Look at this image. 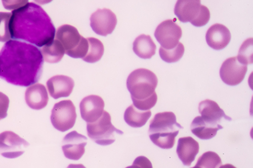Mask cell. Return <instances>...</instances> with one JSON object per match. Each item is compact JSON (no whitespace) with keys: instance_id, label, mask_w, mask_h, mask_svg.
Returning <instances> with one entry per match:
<instances>
[{"instance_id":"cell-22","label":"cell","mask_w":253,"mask_h":168,"mask_svg":"<svg viewBox=\"0 0 253 168\" xmlns=\"http://www.w3.org/2000/svg\"><path fill=\"white\" fill-rule=\"evenodd\" d=\"M151 115L150 110L141 111L133 105H131L125 112L124 120L131 127L141 128L144 126Z\"/></svg>"},{"instance_id":"cell-10","label":"cell","mask_w":253,"mask_h":168,"mask_svg":"<svg viewBox=\"0 0 253 168\" xmlns=\"http://www.w3.org/2000/svg\"><path fill=\"white\" fill-rule=\"evenodd\" d=\"M248 66L239 62L237 57H231L224 61L219 70L222 81L230 86L239 85L245 79Z\"/></svg>"},{"instance_id":"cell-3","label":"cell","mask_w":253,"mask_h":168,"mask_svg":"<svg viewBox=\"0 0 253 168\" xmlns=\"http://www.w3.org/2000/svg\"><path fill=\"white\" fill-rule=\"evenodd\" d=\"M158 83L157 75L150 70L139 68L130 73L126 86L137 109L148 111L156 105L158 97L155 89Z\"/></svg>"},{"instance_id":"cell-18","label":"cell","mask_w":253,"mask_h":168,"mask_svg":"<svg viewBox=\"0 0 253 168\" xmlns=\"http://www.w3.org/2000/svg\"><path fill=\"white\" fill-rule=\"evenodd\" d=\"M222 128L223 127L222 125L204 120L200 116L195 118L191 125L192 133L203 140L212 138L216 135L218 131Z\"/></svg>"},{"instance_id":"cell-27","label":"cell","mask_w":253,"mask_h":168,"mask_svg":"<svg viewBox=\"0 0 253 168\" xmlns=\"http://www.w3.org/2000/svg\"><path fill=\"white\" fill-rule=\"evenodd\" d=\"M253 38L244 41L239 51L237 57L238 61L244 65L253 64Z\"/></svg>"},{"instance_id":"cell-14","label":"cell","mask_w":253,"mask_h":168,"mask_svg":"<svg viewBox=\"0 0 253 168\" xmlns=\"http://www.w3.org/2000/svg\"><path fill=\"white\" fill-rule=\"evenodd\" d=\"M74 86L73 79L66 75L54 76L47 82L48 93L55 100L70 96Z\"/></svg>"},{"instance_id":"cell-31","label":"cell","mask_w":253,"mask_h":168,"mask_svg":"<svg viewBox=\"0 0 253 168\" xmlns=\"http://www.w3.org/2000/svg\"><path fill=\"white\" fill-rule=\"evenodd\" d=\"M29 2L25 0V1H3V5L4 7L8 10H17V9L23 7L24 5L28 4Z\"/></svg>"},{"instance_id":"cell-21","label":"cell","mask_w":253,"mask_h":168,"mask_svg":"<svg viewBox=\"0 0 253 168\" xmlns=\"http://www.w3.org/2000/svg\"><path fill=\"white\" fill-rule=\"evenodd\" d=\"M157 46L151 36L140 35L133 43V50L137 56L142 59H150L156 53Z\"/></svg>"},{"instance_id":"cell-7","label":"cell","mask_w":253,"mask_h":168,"mask_svg":"<svg viewBox=\"0 0 253 168\" xmlns=\"http://www.w3.org/2000/svg\"><path fill=\"white\" fill-rule=\"evenodd\" d=\"M76 118L75 106L72 101L64 100L54 105L50 119L53 127L63 133L74 127Z\"/></svg>"},{"instance_id":"cell-30","label":"cell","mask_w":253,"mask_h":168,"mask_svg":"<svg viewBox=\"0 0 253 168\" xmlns=\"http://www.w3.org/2000/svg\"><path fill=\"white\" fill-rule=\"evenodd\" d=\"M9 103L10 100L8 97L0 92V120L7 117Z\"/></svg>"},{"instance_id":"cell-26","label":"cell","mask_w":253,"mask_h":168,"mask_svg":"<svg viewBox=\"0 0 253 168\" xmlns=\"http://www.w3.org/2000/svg\"><path fill=\"white\" fill-rule=\"evenodd\" d=\"M222 161L220 157L215 152L209 151L204 153L197 161L196 168H220Z\"/></svg>"},{"instance_id":"cell-23","label":"cell","mask_w":253,"mask_h":168,"mask_svg":"<svg viewBox=\"0 0 253 168\" xmlns=\"http://www.w3.org/2000/svg\"><path fill=\"white\" fill-rule=\"evenodd\" d=\"M41 52L45 62L50 64L60 62L65 54V48L57 39H54L43 46Z\"/></svg>"},{"instance_id":"cell-17","label":"cell","mask_w":253,"mask_h":168,"mask_svg":"<svg viewBox=\"0 0 253 168\" xmlns=\"http://www.w3.org/2000/svg\"><path fill=\"white\" fill-rule=\"evenodd\" d=\"M25 100L30 108L35 110L44 108L48 102L46 88L41 84L31 85L26 90Z\"/></svg>"},{"instance_id":"cell-29","label":"cell","mask_w":253,"mask_h":168,"mask_svg":"<svg viewBox=\"0 0 253 168\" xmlns=\"http://www.w3.org/2000/svg\"><path fill=\"white\" fill-rule=\"evenodd\" d=\"M210 19L209 9L205 5H201L200 11L197 17L191 23L195 27H201L206 26Z\"/></svg>"},{"instance_id":"cell-15","label":"cell","mask_w":253,"mask_h":168,"mask_svg":"<svg viewBox=\"0 0 253 168\" xmlns=\"http://www.w3.org/2000/svg\"><path fill=\"white\" fill-rule=\"evenodd\" d=\"M206 38L210 47L215 50H221L230 43L231 35L227 27L215 24L207 31Z\"/></svg>"},{"instance_id":"cell-9","label":"cell","mask_w":253,"mask_h":168,"mask_svg":"<svg viewBox=\"0 0 253 168\" xmlns=\"http://www.w3.org/2000/svg\"><path fill=\"white\" fill-rule=\"evenodd\" d=\"M25 139L11 131L0 134V154L7 158H16L25 152L29 146Z\"/></svg>"},{"instance_id":"cell-6","label":"cell","mask_w":253,"mask_h":168,"mask_svg":"<svg viewBox=\"0 0 253 168\" xmlns=\"http://www.w3.org/2000/svg\"><path fill=\"white\" fill-rule=\"evenodd\" d=\"M88 136L97 144L106 146L115 141L117 135H123V131L112 124L111 117L107 111H103L98 120L87 124Z\"/></svg>"},{"instance_id":"cell-24","label":"cell","mask_w":253,"mask_h":168,"mask_svg":"<svg viewBox=\"0 0 253 168\" xmlns=\"http://www.w3.org/2000/svg\"><path fill=\"white\" fill-rule=\"evenodd\" d=\"M87 39L89 43V49L86 56L82 59L88 63H96L102 59L104 54V46L98 39L90 37Z\"/></svg>"},{"instance_id":"cell-19","label":"cell","mask_w":253,"mask_h":168,"mask_svg":"<svg viewBox=\"0 0 253 168\" xmlns=\"http://www.w3.org/2000/svg\"><path fill=\"white\" fill-rule=\"evenodd\" d=\"M201 1L179 0L176 1L174 13L182 23H191L197 17L200 11Z\"/></svg>"},{"instance_id":"cell-28","label":"cell","mask_w":253,"mask_h":168,"mask_svg":"<svg viewBox=\"0 0 253 168\" xmlns=\"http://www.w3.org/2000/svg\"><path fill=\"white\" fill-rule=\"evenodd\" d=\"M11 13L0 12V42L11 40L10 22Z\"/></svg>"},{"instance_id":"cell-12","label":"cell","mask_w":253,"mask_h":168,"mask_svg":"<svg viewBox=\"0 0 253 168\" xmlns=\"http://www.w3.org/2000/svg\"><path fill=\"white\" fill-rule=\"evenodd\" d=\"M87 137L76 131L67 134L63 140L62 149L65 157L69 160L78 161L83 157Z\"/></svg>"},{"instance_id":"cell-20","label":"cell","mask_w":253,"mask_h":168,"mask_svg":"<svg viewBox=\"0 0 253 168\" xmlns=\"http://www.w3.org/2000/svg\"><path fill=\"white\" fill-rule=\"evenodd\" d=\"M199 109L201 117L207 121L219 124L222 120L232 121L214 101L206 100L200 103Z\"/></svg>"},{"instance_id":"cell-11","label":"cell","mask_w":253,"mask_h":168,"mask_svg":"<svg viewBox=\"0 0 253 168\" xmlns=\"http://www.w3.org/2000/svg\"><path fill=\"white\" fill-rule=\"evenodd\" d=\"M90 26L93 32L99 35L111 34L117 24L116 15L109 9H98L91 15Z\"/></svg>"},{"instance_id":"cell-25","label":"cell","mask_w":253,"mask_h":168,"mask_svg":"<svg viewBox=\"0 0 253 168\" xmlns=\"http://www.w3.org/2000/svg\"><path fill=\"white\" fill-rule=\"evenodd\" d=\"M185 52V48L184 45L181 42H179L178 44L175 48L167 50L163 47L160 48V56L165 62L168 63H173L178 62L181 59Z\"/></svg>"},{"instance_id":"cell-8","label":"cell","mask_w":253,"mask_h":168,"mask_svg":"<svg viewBox=\"0 0 253 168\" xmlns=\"http://www.w3.org/2000/svg\"><path fill=\"white\" fill-rule=\"evenodd\" d=\"M155 36L161 47L167 50L175 48L182 37L180 26L172 20H167L158 25L155 32Z\"/></svg>"},{"instance_id":"cell-4","label":"cell","mask_w":253,"mask_h":168,"mask_svg":"<svg viewBox=\"0 0 253 168\" xmlns=\"http://www.w3.org/2000/svg\"><path fill=\"white\" fill-rule=\"evenodd\" d=\"M182 129L183 127L176 122V116L173 112H164L155 115L150 122L148 133L155 145L169 149L174 146L175 137Z\"/></svg>"},{"instance_id":"cell-16","label":"cell","mask_w":253,"mask_h":168,"mask_svg":"<svg viewBox=\"0 0 253 168\" xmlns=\"http://www.w3.org/2000/svg\"><path fill=\"white\" fill-rule=\"evenodd\" d=\"M200 146L191 136L181 137L178 140L176 154L185 166H190L199 154Z\"/></svg>"},{"instance_id":"cell-32","label":"cell","mask_w":253,"mask_h":168,"mask_svg":"<svg viewBox=\"0 0 253 168\" xmlns=\"http://www.w3.org/2000/svg\"><path fill=\"white\" fill-rule=\"evenodd\" d=\"M132 168H152V164L148 158L144 157L137 158L134 161Z\"/></svg>"},{"instance_id":"cell-13","label":"cell","mask_w":253,"mask_h":168,"mask_svg":"<svg viewBox=\"0 0 253 168\" xmlns=\"http://www.w3.org/2000/svg\"><path fill=\"white\" fill-rule=\"evenodd\" d=\"M104 108V101L101 97L94 95L86 97L80 103L81 117L87 123H92L101 117Z\"/></svg>"},{"instance_id":"cell-5","label":"cell","mask_w":253,"mask_h":168,"mask_svg":"<svg viewBox=\"0 0 253 168\" xmlns=\"http://www.w3.org/2000/svg\"><path fill=\"white\" fill-rule=\"evenodd\" d=\"M56 39L65 48V53L73 59H84L86 56L89 43L86 38L79 34L78 30L71 25H63L58 28Z\"/></svg>"},{"instance_id":"cell-1","label":"cell","mask_w":253,"mask_h":168,"mask_svg":"<svg viewBox=\"0 0 253 168\" xmlns=\"http://www.w3.org/2000/svg\"><path fill=\"white\" fill-rule=\"evenodd\" d=\"M43 64L36 46L13 39L0 51V78L17 86L29 87L39 81Z\"/></svg>"},{"instance_id":"cell-2","label":"cell","mask_w":253,"mask_h":168,"mask_svg":"<svg viewBox=\"0 0 253 168\" xmlns=\"http://www.w3.org/2000/svg\"><path fill=\"white\" fill-rule=\"evenodd\" d=\"M11 39L28 42L42 47L54 40L56 29L43 9L34 2L12 11Z\"/></svg>"}]
</instances>
